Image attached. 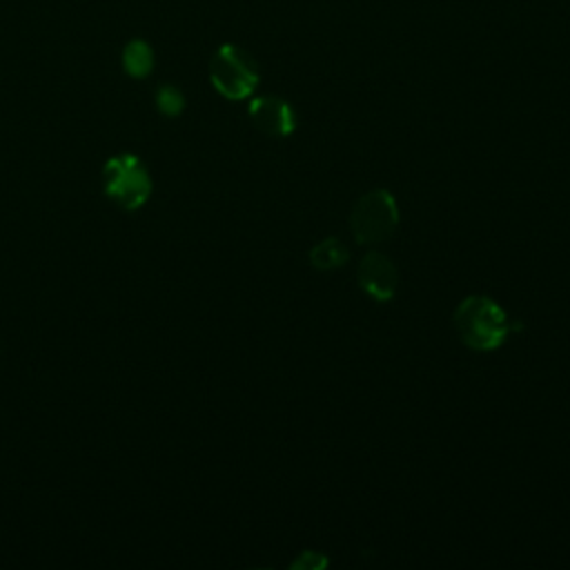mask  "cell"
<instances>
[{"instance_id":"cell-7","label":"cell","mask_w":570,"mask_h":570,"mask_svg":"<svg viewBox=\"0 0 570 570\" xmlns=\"http://www.w3.org/2000/svg\"><path fill=\"white\" fill-rule=\"evenodd\" d=\"M350 258L347 247L338 238H323L309 249V263L316 269H336Z\"/></svg>"},{"instance_id":"cell-1","label":"cell","mask_w":570,"mask_h":570,"mask_svg":"<svg viewBox=\"0 0 570 570\" xmlns=\"http://www.w3.org/2000/svg\"><path fill=\"white\" fill-rule=\"evenodd\" d=\"M452 323L461 343L474 352H492L505 343L512 330L523 327L510 321L505 309L483 294L465 296L456 305Z\"/></svg>"},{"instance_id":"cell-5","label":"cell","mask_w":570,"mask_h":570,"mask_svg":"<svg viewBox=\"0 0 570 570\" xmlns=\"http://www.w3.org/2000/svg\"><path fill=\"white\" fill-rule=\"evenodd\" d=\"M356 278H358V287L376 303H385L396 294L399 272L394 263L381 252L372 249L361 258Z\"/></svg>"},{"instance_id":"cell-9","label":"cell","mask_w":570,"mask_h":570,"mask_svg":"<svg viewBox=\"0 0 570 570\" xmlns=\"http://www.w3.org/2000/svg\"><path fill=\"white\" fill-rule=\"evenodd\" d=\"M156 107L165 116H178L183 111V107H185V98H183V94L176 87L165 85V87H160L156 91Z\"/></svg>"},{"instance_id":"cell-2","label":"cell","mask_w":570,"mask_h":570,"mask_svg":"<svg viewBox=\"0 0 570 570\" xmlns=\"http://www.w3.org/2000/svg\"><path fill=\"white\" fill-rule=\"evenodd\" d=\"M102 191L127 212L142 207L151 194V178L145 163L134 154L111 156L102 167Z\"/></svg>"},{"instance_id":"cell-8","label":"cell","mask_w":570,"mask_h":570,"mask_svg":"<svg viewBox=\"0 0 570 570\" xmlns=\"http://www.w3.org/2000/svg\"><path fill=\"white\" fill-rule=\"evenodd\" d=\"M122 67L131 78H145L154 69V51L145 40H131L122 51Z\"/></svg>"},{"instance_id":"cell-3","label":"cell","mask_w":570,"mask_h":570,"mask_svg":"<svg viewBox=\"0 0 570 570\" xmlns=\"http://www.w3.org/2000/svg\"><path fill=\"white\" fill-rule=\"evenodd\" d=\"M261 80L254 58L238 45H220L209 60V82L227 100L252 96Z\"/></svg>"},{"instance_id":"cell-4","label":"cell","mask_w":570,"mask_h":570,"mask_svg":"<svg viewBox=\"0 0 570 570\" xmlns=\"http://www.w3.org/2000/svg\"><path fill=\"white\" fill-rule=\"evenodd\" d=\"M399 227V205L387 189L363 194L350 214V229L361 245L387 240Z\"/></svg>"},{"instance_id":"cell-6","label":"cell","mask_w":570,"mask_h":570,"mask_svg":"<svg viewBox=\"0 0 570 570\" xmlns=\"http://www.w3.org/2000/svg\"><path fill=\"white\" fill-rule=\"evenodd\" d=\"M249 120L269 138H285L296 129V114L292 105L278 96H258L247 107Z\"/></svg>"}]
</instances>
